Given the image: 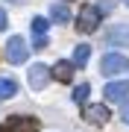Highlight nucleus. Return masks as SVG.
<instances>
[{
	"mask_svg": "<svg viewBox=\"0 0 129 132\" xmlns=\"http://www.w3.org/2000/svg\"><path fill=\"white\" fill-rule=\"evenodd\" d=\"M129 71V59L123 56V53H106V56L100 59V73L103 76H117Z\"/></svg>",
	"mask_w": 129,
	"mask_h": 132,
	"instance_id": "obj_1",
	"label": "nucleus"
},
{
	"mask_svg": "<svg viewBox=\"0 0 129 132\" xmlns=\"http://www.w3.org/2000/svg\"><path fill=\"white\" fill-rule=\"evenodd\" d=\"M27 56H29V44L24 41V35H9V41H6V59L12 65H24Z\"/></svg>",
	"mask_w": 129,
	"mask_h": 132,
	"instance_id": "obj_2",
	"label": "nucleus"
},
{
	"mask_svg": "<svg viewBox=\"0 0 129 132\" xmlns=\"http://www.w3.org/2000/svg\"><path fill=\"white\" fill-rule=\"evenodd\" d=\"M50 76H53V68H50V65H44V62H32V68H29V73H27V82H29L32 91H41L44 85L50 82Z\"/></svg>",
	"mask_w": 129,
	"mask_h": 132,
	"instance_id": "obj_3",
	"label": "nucleus"
},
{
	"mask_svg": "<svg viewBox=\"0 0 129 132\" xmlns=\"http://www.w3.org/2000/svg\"><path fill=\"white\" fill-rule=\"evenodd\" d=\"M100 9L97 6H82L79 9V18H76V29L79 32H94L97 27H100Z\"/></svg>",
	"mask_w": 129,
	"mask_h": 132,
	"instance_id": "obj_4",
	"label": "nucleus"
},
{
	"mask_svg": "<svg viewBox=\"0 0 129 132\" xmlns=\"http://www.w3.org/2000/svg\"><path fill=\"white\" fill-rule=\"evenodd\" d=\"M103 97L111 103H129V82L126 79H111L103 88Z\"/></svg>",
	"mask_w": 129,
	"mask_h": 132,
	"instance_id": "obj_5",
	"label": "nucleus"
},
{
	"mask_svg": "<svg viewBox=\"0 0 129 132\" xmlns=\"http://www.w3.org/2000/svg\"><path fill=\"white\" fill-rule=\"evenodd\" d=\"M106 44H115V47H129V24H115L103 32Z\"/></svg>",
	"mask_w": 129,
	"mask_h": 132,
	"instance_id": "obj_6",
	"label": "nucleus"
},
{
	"mask_svg": "<svg viewBox=\"0 0 129 132\" xmlns=\"http://www.w3.org/2000/svg\"><path fill=\"white\" fill-rule=\"evenodd\" d=\"M85 123H91V126H103L106 120H109V109H106L103 103H97V106H85Z\"/></svg>",
	"mask_w": 129,
	"mask_h": 132,
	"instance_id": "obj_7",
	"label": "nucleus"
},
{
	"mask_svg": "<svg viewBox=\"0 0 129 132\" xmlns=\"http://www.w3.org/2000/svg\"><path fill=\"white\" fill-rule=\"evenodd\" d=\"M6 132H35V118H24V114H15L6 120Z\"/></svg>",
	"mask_w": 129,
	"mask_h": 132,
	"instance_id": "obj_8",
	"label": "nucleus"
},
{
	"mask_svg": "<svg viewBox=\"0 0 129 132\" xmlns=\"http://www.w3.org/2000/svg\"><path fill=\"white\" fill-rule=\"evenodd\" d=\"M73 59H62V62H56V65H53V76H56L59 82H71L73 79Z\"/></svg>",
	"mask_w": 129,
	"mask_h": 132,
	"instance_id": "obj_9",
	"label": "nucleus"
},
{
	"mask_svg": "<svg viewBox=\"0 0 129 132\" xmlns=\"http://www.w3.org/2000/svg\"><path fill=\"white\" fill-rule=\"evenodd\" d=\"M18 94V82L12 76H0V100H12Z\"/></svg>",
	"mask_w": 129,
	"mask_h": 132,
	"instance_id": "obj_10",
	"label": "nucleus"
},
{
	"mask_svg": "<svg viewBox=\"0 0 129 132\" xmlns=\"http://www.w3.org/2000/svg\"><path fill=\"white\" fill-rule=\"evenodd\" d=\"M50 18L56 21V24H67V21H71V9H67V3H53V6H50Z\"/></svg>",
	"mask_w": 129,
	"mask_h": 132,
	"instance_id": "obj_11",
	"label": "nucleus"
},
{
	"mask_svg": "<svg viewBox=\"0 0 129 132\" xmlns=\"http://www.w3.org/2000/svg\"><path fill=\"white\" fill-rule=\"evenodd\" d=\"M88 56H91V47H88V44H76V47H73V65H76V68L85 65Z\"/></svg>",
	"mask_w": 129,
	"mask_h": 132,
	"instance_id": "obj_12",
	"label": "nucleus"
},
{
	"mask_svg": "<svg viewBox=\"0 0 129 132\" xmlns=\"http://www.w3.org/2000/svg\"><path fill=\"white\" fill-rule=\"evenodd\" d=\"M29 27H32V35H35V38H41L44 32H47V27H50V21H47V18H41V15H35V18L29 21Z\"/></svg>",
	"mask_w": 129,
	"mask_h": 132,
	"instance_id": "obj_13",
	"label": "nucleus"
},
{
	"mask_svg": "<svg viewBox=\"0 0 129 132\" xmlns=\"http://www.w3.org/2000/svg\"><path fill=\"white\" fill-rule=\"evenodd\" d=\"M88 94H91V85H88V82H79L76 88L71 91V100H73V103H85Z\"/></svg>",
	"mask_w": 129,
	"mask_h": 132,
	"instance_id": "obj_14",
	"label": "nucleus"
},
{
	"mask_svg": "<svg viewBox=\"0 0 129 132\" xmlns=\"http://www.w3.org/2000/svg\"><path fill=\"white\" fill-rule=\"evenodd\" d=\"M97 9H100V15L111 12V9H115V0H100V3H97Z\"/></svg>",
	"mask_w": 129,
	"mask_h": 132,
	"instance_id": "obj_15",
	"label": "nucleus"
},
{
	"mask_svg": "<svg viewBox=\"0 0 129 132\" xmlns=\"http://www.w3.org/2000/svg\"><path fill=\"white\" fill-rule=\"evenodd\" d=\"M47 44H50V41H47V35H41V38H35V41H32V47H35V50H44Z\"/></svg>",
	"mask_w": 129,
	"mask_h": 132,
	"instance_id": "obj_16",
	"label": "nucleus"
},
{
	"mask_svg": "<svg viewBox=\"0 0 129 132\" xmlns=\"http://www.w3.org/2000/svg\"><path fill=\"white\" fill-rule=\"evenodd\" d=\"M120 120L129 123V103H123V109H120Z\"/></svg>",
	"mask_w": 129,
	"mask_h": 132,
	"instance_id": "obj_17",
	"label": "nucleus"
},
{
	"mask_svg": "<svg viewBox=\"0 0 129 132\" xmlns=\"http://www.w3.org/2000/svg\"><path fill=\"white\" fill-rule=\"evenodd\" d=\"M6 24H9V21H6V9H0V32L6 29Z\"/></svg>",
	"mask_w": 129,
	"mask_h": 132,
	"instance_id": "obj_18",
	"label": "nucleus"
},
{
	"mask_svg": "<svg viewBox=\"0 0 129 132\" xmlns=\"http://www.w3.org/2000/svg\"><path fill=\"white\" fill-rule=\"evenodd\" d=\"M12 3H24V0H12Z\"/></svg>",
	"mask_w": 129,
	"mask_h": 132,
	"instance_id": "obj_19",
	"label": "nucleus"
},
{
	"mask_svg": "<svg viewBox=\"0 0 129 132\" xmlns=\"http://www.w3.org/2000/svg\"><path fill=\"white\" fill-rule=\"evenodd\" d=\"M123 3H126V6H129V0H123Z\"/></svg>",
	"mask_w": 129,
	"mask_h": 132,
	"instance_id": "obj_20",
	"label": "nucleus"
}]
</instances>
